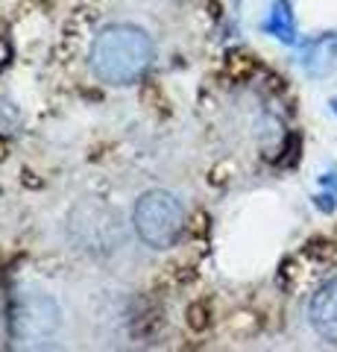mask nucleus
<instances>
[{
    "label": "nucleus",
    "instance_id": "7ed1b4c3",
    "mask_svg": "<svg viewBox=\"0 0 337 352\" xmlns=\"http://www.w3.org/2000/svg\"><path fill=\"white\" fill-rule=\"evenodd\" d=\"M308 320L323 340L337 346V279H329L325 285H320L317 294L311 296Z\"/></svg>",
    "mask_w": 337,
    "mask_h": 352
},
{
    "label": "nucleus",
    "instance_id": "f257e3e1",
    "mask_svg": "<svg viewBox=\"0 0 337 352\" xmlns=\"http://www.w3.org/2000/svg\"><path fill=\"white\" fill-rule=\"evenodd\" d=\"M156 56L153 38L141 27L112 24L97 32L91 44V71L106 85H132L150 71Z\"/></svg>",
    "mask_w": 337,
    "mask_h": 352
},
{
    "label": "nucleus",
    "instance_id": "f03ea898",
    "mask_svg": "<svg viewBox=\"0 0 337 352\" xmlns=\"http://www.w3.org/2000/svg\"><path fill=\"white\" fill-rule=\"evenodd\" d=\"M135 235L153 250H167L179 241L185 229V208L182 200L170 191L153 188L147 191L132 208Z\"/></svg>",
    "mask_w": 337,
    "mask_h": 352
}]
</instances>
